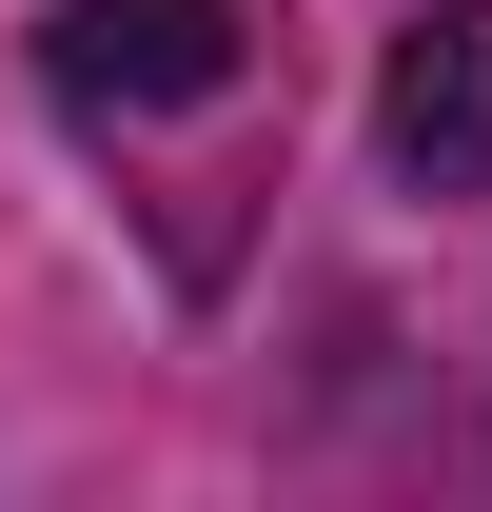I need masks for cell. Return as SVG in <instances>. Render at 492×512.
<instances>
[{
	"instance_id": "1",
	"label": "cell",
	"mask_w": 492,
	"mask_h": 512,
	"mask_svg": "<svg viewBox=\"0 0 492 512\" xmlns=\"http://www.w3.org/2000/svg\"><path fill=\"white\" fill-rule=\"evenodd\" d=\"M237 0H40V79L99 99V119H197V99H237Z\"/></svg>"
},
{
	"instance_id": "2",
	"label": "cell",
	"mask_w": 492,
	"mask_h": 512,
	"mask_svg": "<svg viewBox=\"0 0 492 512\" xmlns=\"http://www.w3.org/2000/svg\"><path fill=\"white\" fill-rule=\"evenodd\" d=\"M374 158L394 197H492V0H414L394 20V60H374Z\"/></svg>"
}]
</instances>
